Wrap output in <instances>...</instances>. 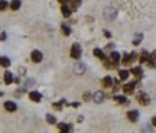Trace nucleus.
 <instances>
[{"instance_id":"nucleus-1","label":"nucleus","mask_w":156,"mask_h":133,"mask_svg":"<svg viewBox=\"0 0 156 133\" xmlns=\"http://www.w3.org/2000/svg\"><path fill=\"white\" fill-rule=\"evenodd\" d=\"M81 54H82V49H81V46L78 44H74L72 45V48H71V56L72 58H75V59H78L79 56H81Z\"/></svg>"},{"instance_id":"nucleus-2","label":"nucleus","mask_w":156,"mask_h":133,"mask_svg":"<svg viewBox=\"0 0 156 133\" xmlns=\"http://www.w3.org/2000/svg\"><path fill=\"white\" fill-rule=\"evenodd\" d=\"M137 101L142 104V106H147L149 104V96L146 93H139L137 94Z\"/></svg>"},{"instance_id":"nucleus-3","label":"nucleus","mask_w":156,"mask_h":133,"mask_svg":"<svg viewBox=\"0 0 156 133\" xmlns=\"http://www.w3.org/2000/svg\"><path fill=\"white\" fill-rule=\"evenodd\" d=\"M116 15H117V12L114 10L113 7H107V9L104 10V16H106V19H109V20H113V19L116 18Z\"/></svg>"},{"instance_id":"nucleus-4","label":"nucleus","mask_w":156,"mask_h":133,"mask_svg":"<svg viewBox=\"0 0 156 133\" xmlns=\"http://www.w3.org/2000/svg\"><path fill=\"white\" fill-rule=\"evenodd\" d=\"M29 99L32 100V101H35V103H39L42 100V94L38 93V91H31L29 93Z\"/></svg>"},{"instance_id":"nucleus-5","label":"nucleus","mask_w":156,"mask_h":133,"mask_svg":"<svg viewBox=\"0 0 156 133\" xmlns=\"http://www.w3.org/2000/svg\"><path fill=\"white\" fill-rule=\"evenodd\" d=\"M127 119L130 120V122H137V119H139V111L136 110H130L127 111Z\"/></svg>"},{"instance_id":"nucleus-6","label":"nucleus","mask_w":156,"mask_h":133,"mask_svg":"<svg viewBox=\"0 0 156 133\" xmlns=\"http://www.w3.org/2000/svg\"><path fill=\"white\" fill-rule=\"evenodd\" d=\"M81 1H82V0H67V4L69 6V9H71V10H75V9L79 7Z\"/></svg>"},{"instance_id":"nucleus-7","label":"nucleus","mask_w":156,"mask_h":133,"mask_svg":"<svg viewBox=\"0 0 156 133\" xmlns=\"http://www.w3.org/2000/svg\"><path fill=\"white\" fill-rule=\"evenodd\" d=\"M4 109L7 111H10V113H13V111L17 110V106H16V103H13V101H6V103H4Z\"/></svg>"},{"instance_id":"nucleus-8","label":"nucleus","mask_w":156,"mask_h":133,"mask_svg":"<svg viewBox=\"0 0 156 133\" xmlns=\"http://www.w3.org/2000/svg\"><path fill=\"white\" fill-rule=\"evenodd\" d=\"M31 59H32L34 62H41V61H42V54H41L39 51H32Z\"/></svg>"},{"instance_id":"nucleus-9","label":"nucleus","mask_w":156,"mask_h":133,"mask_svg":"<svg viewBox=\"0 0 156 133\" xmlns=\"http://www.w3.org/2000/svg\"><path fill=\"white\" fill-rule=\"evenodd\" d=\"M130 72H132L136 78H142V77H143V69H142L140 66H134V68H132V71H130Z\"/></svg>"},{"instance_id":"nucleus-10","label":"nucleus","mask_w":156,"mask_h":133,"mask_svg":"<svg viewBox=\"0 0 156 133\" xmlns=\"http://www.w3.org/2000/svg\"><path fill=\"white\" fill-rule=\"evenodd\" d=\"M61 12H62V15H64V16H65V18H69V16H71V9H69V6H68L67 3H64V4H62V6H61Z\"/></svg>"},{"instance_id":"nucleus-11","label":"nucleus","mask_w":156,"mask_h":133,"mask_svg":"<svg viewBox=\"0 0 156 133\" xmlns=\"http://www.w3.org/2000/svg\"><path fill=\"white\" fill-rule=\"evenodd\" d=\"M134 86H136V83H130V84H126L124 87H123V91L126 93V94H132L134 91Z\"/></svg>"},{"instance_id":"nucleus-12","label":"nucleus","mask_w":156,"mask_h":133,"mask_svg":"<svg viewBox=\"0 0 156 133\" xmlns=\"http://www.w3.org/2000/svg\"><path fill=\"white\" fill-rule=\"evenodd\" d=\"M101 84H103V87H104V88H109V87H112V86H113L112 77H104V78H103V81H101Z\"/></svg>"},{"instance_id":"nucleus-13","label":"nucleus","mask_w":156,"mask_h":133,"mask_svg":"<svg viewBox=\"0 0 156 133\" xmlns=\"http://www.w3.org/2000/svg\"><path fill=\"white\" fill-rule=\"evenodd\" d=\"M0 66H3V68L10 66V59L6 58V56H0Z\"/></svg>"},{"instance_id":"nucleus-14","label":"nucleus","mask_w":156,"mask_h":133,"mask_svg":"<svg viewBox=\"0 0 156 133\" xmlns=\"http://www.w3.org/2000/svg\"><path fill=\"white\" fill-rule=\"evenodd\" d=\"M84 71H85V65H84V64H81V62L74 66V72H75V74H82Z\"/></svg>"},{"instance_id":"nucleus-15","label":"nucleus","mask_w":156,"mask_h":133,"mask_svg":"<svg viewBox=\"0 0 156 133\" xmlns=\"http://www.w3.org/2000/svg\"><path fill=\"white\" fill-rule=\"evenodd\" d=\"M13 81H15L13 74H12V72H9V71H6V72H4V83H6V84H12Z\"/></svg>"},{"instance_id":"nucleus-16","label":"nucleus","mask_w":156,"mask_h":133,"mask_svg":"<svg viewBox=\"0 0 156 133\" xmlns=\"http://www.w3.org/2000/svg\"><path fill=\"white\" fill-rule=\"evenodd\" d=\"M104 100V93L103 91H97L95 94H94V101L95 103H101Z\"/></svg>"},{"instance_id":"nucleus-17","label":"nucleus","mask_w":156,"mask_h":133,"mask_svg":"<svg viewBox=\"0 0 156 133\" xmlns=\"http://www.w3.org/2000/svg\"><path fill=\"white\" fill-rule=\"evenodd\" d=\"M129 74H130V72H129L127 69H120V71H119V77H120V80H123V81L129 78Z\"/></svg>"},{"instance_id":"nucleus-18","label":"nucleus","mask_w":156,"mask_h":133,"mask_svg":"<svg viewBox=\"0 0 156 133\" xmlns=\"http://www.w3.org/2000/svg\"><path fill=\"white\" fill-rule=\"evenodd\" d=\"M147 59H149V54H147V51H142V52H140V56H139L140 64H142V62H146Z\"/></svg>"},{"instance_id":"nucleus-19","label":"nucleus","mask_w":156,"mask_h":133,"mask_svg":"<svg viewBox=\"0 0 156 133\" xmlns=\"http://www.w3.org/2000/svg\"><path fill=\"white\" fill-rule=\"evenodd\" d=\"M19 7H20V0H12V3H10L12 10H17Z\"/></svg>"},{"instance_id":"nucleus-20","label":"nucleus","mask_w":156,"mask_h":133,"mask_svg":"<svg viewBox=\"0 0 156 133\" xmlns=\"http://www.w3.org/2000/svg\"><path fill=\"white\" fill-rule=\"evenodd\" d=\"M94 55L97 56V58H100V59H106V55H104V52H103L101 49H98V48H95V49H94Z\"/></svg>"},{"instance_id":"nucleus-21","label":"nucleus","mask_w":156,"mask_h":133,"mask_svg":"<svg viewBox=\"0 0 156 133\" xmlns=\"http://www.w3.org/2000/svg\"><path fill=\"white\" fill-rule=\"evenodd\" d=\"M58 127H59V130H61V132H68V130H71V129H72L71 126H68V124H65V123H59V124H58Z\"/></svg>"},{"instance_id":"nucleus-22","label":"nucleus","mask_w":156,"mask_h":133,"mask_svg":"<svg viewBox=\"0 0 156 133\" xmlns=\"http://www.w3.org/2000/svg\"><path fill=\"white\" fill-rule=\"evenodd\" d=\"M110 59H112V61H114V62L117 64V62H119V59H120V54H119V52H112Z\"/></svg>"},{"instance_id":"nucleus-23","label":"nucleus","mask_w":156,"mask_h":133,"mask_svg":"<svg viewBox=\"0 0 156 133\" xmlns=\"http://www.w3.org/2000/svg\"><path fill=\"white\" fill-rule=\"evenodd\" d=\"M114 100H116L119 104H126V103H127L126 97H123V96H116V97H114Z\"/></svg>"},{"instance_id":"nucleus-24","label":"nucleus","mask_w":156,"mask_h":133,"mask_svg":"<svg viewBox=\"0 0 156 133\" xmlns=\"http://www.w3.org/2000/svg\"><path fill=\"white\" fill-rule=\"evenodd\" d=\"M142 39H143V35H142V33H137V35L134 36V39H133V44L134 45H139Z\"/></svg>"},{"instance_id":"nucleus-25","label":"nucleus","mask_w":156,"mask_h":133,"mask_svg":"<svg viewBox=\"0 0 156 133\" xmlns=\"http://www.w3.org/2000/svg\"><path fill=\"white\" fill-rule=\"evenodd\" d=\"M7 7H9V3H7L6 0H0V12L6 10Z\"/></svg>"},{"instance_id":"nucleus-26","label":"nucleus","mask_w":156,"mask_h":133,"mask_svg":"<svg viewBox=\"0 0 156 133\" xmlns=\"http://www.w3.org/2000/svg\"><path fill=\"white\" fill-rule=\"evenodd\" d=\"M46 120H48V123H49V124H55V123H56L55 117H54L52 114H46Z\"/></svg>"},{"instance_id":"nucleus-27","label":"nucleus","mask_w":156,"mask_h":133,"mask_svg":"<svg viewBox=\"0 0 156 133\" xmlns=\"http://www.w3.org/2000/svg\"><path fill=\"white\" fill-rule=\"evenodd\" d=\"M61 29H62V33H64V35H67V36L71 33V29L68 28L67 25H62V26H61Z\"/></svg>"},{"instance_id":"nucleus-28","label":"nucleus","mask_w":156,"mask_h":133,"mask_svg":"<svg viewBox=\"0 0 156 133\" xmlns=\"http://www.w3.org/2000/svg\"><path fill=\"white\" fill-rule=\"evenodd\" d=\"M147 61H156V51L149 55V59H147Z\"/></svg>"},{"instance_id":"nucleus-29","label":"nucleus","mask_w":156,"mask_h":133,"mask_svg":"<svg viewBox=\"0 0 156 133\" xmlns=\"http://www.w3.org/2000/svg\"><path fill=\"white\" fill-rule=\"evenodd\" d=\"M90 99H91V94H90V93H85V94H84V100H85V101H90Z\"/></svg>"},{"instance_id":"nucleus-30","label":"nucleus","mask_w":156,"mask_h":133,"mask_svg":"<svg viewBox=\"0 0 156 133\" xmlns=\"http://www.w3.org/2000/svg\"><path fill=\"white\" fill-rule=\"evenodd\" d=\"M4 39H6V32H3L0 35V41H4Z\"/></svg>"},{"instance_id":"nucleus-31","label":"nucleus","mask_w":156,"mask_h":133,"mask_svg":"<svg viewBox=\"0 0 156 133\" xmlns=\"http://www.w3.org/2000/svg\"><path fill=\"white\" fill-rule=\"evenodd\" d=\"M152 124H153V126H156V117H153V119H152Z\"/></svg>"},{"instance_id":"nucleus-32","label":"nucleus","mask_w":156,"mask_h":133,"mask_svg":"<svg viewBox=\"0 0 156 133\" xmlns=\"http://www.w3.org/2000/svg\"><path fill=\"white\" fill-rule=\"evenodd\" d=\"M58 1H59L61 4H64V3H67V0H58Z\"/></svg>"},{"instance_id":"nucleus-33","label":"nucleus","mask_w":156,"mask_h":133,"mask_svg":"<svg viewBox=\"0 0 156 133\" xmlns=\"http://www.w3.org/2000/svg\"><path fill=\"white\" fill-rule=\"evenodd\" d=\"M1 96H3V93H0V97H1Z\"/></svg>"}]
</instances>
